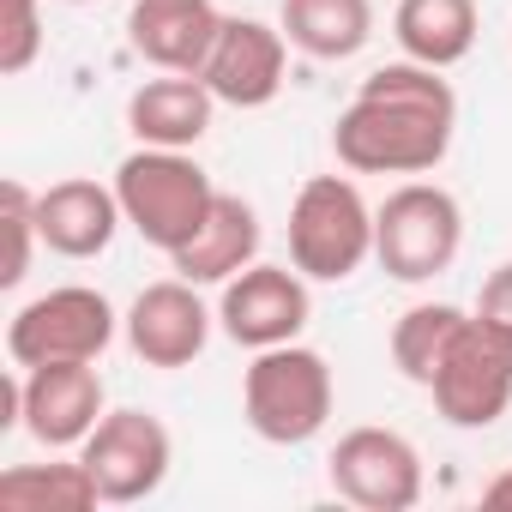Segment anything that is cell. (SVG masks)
<instances>
[{
    "instance_id": "1",
    "label": "cell",
    "mask_w": 512,
    "mask_h": 512,
    "mask_svg": "<svg viewBox=\"0 0 512 512\" xmlns=\"http://www.w3.org/2000/svg\"><path fill=\"white\" fill-rule=\"evenodd\" d=\"M458 133V91L440 67L392 61L362 79L356 103L332 127V151L356 175H428L452 151Z\"/></svg>"
},
{
    "instance_id": "2",
    "label": "cell",
    "mask_w": 512,
    "mask_h": 512,
    "mask_svg": "<svg viewBox=\"0 0 512 512\" xmlns=\"http://www.w3.org/2000/svg\"><path fill=\"white\" fill-rule=\"evenodd\" d=\"M332 404H338L332 362L308 344L253 350L241 374V416L266 446H308L314 434H326Z\"/></svg>"
},
{
    "instance_id": "3",
    "label": "cell",
    "mask_w": 512,
    "mask_h": 512,
    "mask_svg": "<svg viewBox=\"0 0 512 512\" xmlns=\"http://www.w3.org/2000/svg\"><path fill=\"white\" fill-rule=\"evenodd\" d=\"M115 199H121L127 229H139L145 247L181 253V247L199 235V223L211 217L217 187H211V175L199 169L193 151L139 145V151L121 157V169H115Z\"/></svg>"
},
{
    "instance_id": "4",
    "label": "cell",
    "mask_w": 512,
    "mask_h": 512,
    "mask_svg": "<svg viewBox=\"0 0 512 512\" xmlns=\"http://www.w3.org/2000/svg\"><path fill=\"white\" fill-rule=\"evenodd\" d=\"M374 260V205L350 175H308L290 205V266L314 284H344Z\"/></svg>"
},
{
    "instance_id": "5",
    "label": "cell",
    "mask_w": 512,
    "mask_h": 512,
    "mask_svg": "<svg viewBox=\"0 0 512 512\" xmlns=\"http://www.w3.org/2000/svg\"><path fill=\"white\" fill-rule=\"evenodd\" d=\"M464 247V211L440 181H404L374 205V260L398 284H428L452 272Z\"/></svg>"
},
{
    "instance_id": "6",
    "label": "cell",
    "mask_w": 512,
    "mask_h": 512,
    "mask_svg": "<svg viewBox=\"0 0 512 512\" xmlns=\"http://www.w3.org/2000/svg\"><path fill=\"white\" fill-rule=\"evenodd\" d=\"M121 332V314L109 308L103 290L91 284H61L37 302H25L7 326V356L13 368H43V362H97Z\"/></svg>"
},
{
    "instance_id": "7",
    "label": "cell",
    "mask_w": 512,
    "mask_h": 512,
    "mask_svg": "<svg viewBox=\"0 0 512 512\" xmlns=\"http://www.w3.org/2000/svg\"><path fill=\"white\" fill-rule=\"evenodd\" d=\"M428 392L452 428H494L512 410V332L470 314V326L458 332V344Z\"/></svg>"
},
{
    "instance_id": "8",
    "label": "cell",
    "mask_w": 512,
    "mask_h": 512,
    "mask_svg": "<svg viewBox=\"0 0 512 512\" xmlns=\"http://www.w3.org/2000/svg\"><path fill=\"white\" fill-rule=\"evenodd\" d=\"M79 458L91 464L103 506H133V500H151L163 488V476L175 464V440L151 410H109L85 434Z\"/></svg>"
},
{
    "instance_id": "9",
    "label": "cell",
    "mask_w": 512,
    "mask_h": 512,
    "mask_svg": "<svg viewBox=\"0 0 512 512\" xmlns=\"http://www.w3.org/2000/svg\"><path fill=\"white\" fill-rule=\"evenodd\" d=\"M308 314H314V296H308V278L296 266H260V260H253L217 296V326L241 350L296 344L302 326H308Z\"/></svg>"
},
{
    "instance_id": "10",
    "label": "cell",
    "mask_w": 512,
    "mask_h": 512,
    "mask_svg": "<svg viewBox=\"0 0 512 512\" xmlns=\"http://www.w3.org/2000/svg\"><path fill=\"white\" fill-rule=\"evenodd\" d=\"M326 476L362 512H410L422 500V452L398 428H350L332 446Z\"/></svg>"
},
{
    "instance_id": "11",
    "label": "cell",
    "mask_w": 512,
    "mask_h": 512,
    "mask_svg": "<svg viewBox=\"0 0 512 512\" xmlns=\"http://www.w3.org/2000/svg\"><path fill=\"white\" fill-rule=\"evenodd\" d=\"M211 308L199 302V284L187 278H163V284H145L121 320L127 332V350L145 362V368H187L205 356L211 344Z\"/></svg>"
},
{
    "instance_id": "12",
    "label": "cell",
    "mask_w": 512,
    "mask_h": 512,
    "mask_svg": "<svg viewBox=\"0 0 512 512\" xmlns=\"http://www.w3.org/2000/svg\"><path fill=\"white\" fill-rule=\"evenodd\" d=\"M284 67H290V37L284 25H266V19H223L217 43H211V61H205V85L217 103L229 109H266L278 91H284Z\"/></svg>"
},
{
    "instance_id": "13",
    "label": "cell",
    "mask_w": 512,
    "mask_h": 512,
    "mask_svg": "<svg viewBox=\"0 0 512 512\" xmlns=\"http://www.w3.org/2000/svg\"><path fill=\"white\" fill-rule=\"evenodd\" d=\"M103 374L91 362H43L25 368V434L49 452L85 446V434L103 422Z\"/></svg>"
},
{
    "instance_id": "14",
    "label": "cell",
    "mask_w": 512,
    "mask_h": 512,
    "mask_svg": "<svg viewBox=\"0 0 512 512\" xmlns=\"http://www.w3.org/2000/svg\"><path fill=\"white\" fill-rule=\"evenodd\" d=\"M217 31L223 13L211 0H133L127 13V43L157 73H205Z\"/></svg>"
},
{
    "instance_id": "15",
    "label": "cell",
    "mask_w": 512,
    "mask_h": 512,
    "mask_svg": "<svg viewBox=\"0 0 512 512\" xmlns=\"http://www.w3.org/2000/svg\"><path fill=\"white\" fill-rule=\"evenodd\" d=\"M121 199H115V181H91V175H67L55 187L37 193V229H43V247L61 253V260H97L109 253L115 229H121Z\"/></svg>"
},
{
    "instance_id": "16",
    "label": "cell",
    "mask_w": 512,
    "mask_h": 512,
    "mask_svg": "<svg viewBox=\"0 0 512 512\" xmlns=\"http://www.w3.org/2000/svg\"><path fill=\"white\" fill-rule=\"evenodd\" d=\"M211 109H217V97L199 73H163V79H145L127 97V127H133L139 145L193 151L211 133Z\"/></svg>"
},
{
    "instance_id": "17",
    "label": "cell",
    "mask_w": 512,
    "mask_h": 512,
    "mask_svg": "<svg viewBox=\"0 0 512 512\" xmlns=\"http://www.w3.org/2000/svg\"><path fill=\"white\" fill-rule=\"evenodd\" d=\"M253 260H260V211H253L241 193H217L199 235L181 253H169L175 278H187V284H229Z\"/></svg>"
},
{
    "instance_id": "18",
    "label": "cell",
    "mask_w": 512,
    "mask_h": 512,
    "mask_svg": "<svg viewBox=\"0 0 512 512\" xmlns=\"http://www.w3.org/2000/svg\"><path fill=\"white\" fill-rule=\"evenodd\" d=\"M476 31H482L476 0H398V13H392V37L404 61H422L440 73L476 49Z\"/></svg>"
},
{
    "instance_id": "19",
    "label": "cell",
    "mask_w": 512,
    "mask_h": 512,
    "mask_svg": "<svg viewBox=\"0 0 512 512\" xmlns=\"http://www.w3.org/2000/svg\"><path fill=\"white\" fill-rule=\"evenodd\" d=\"M278 25L314 61H350L374 37V0H284Z\"/></svg>"
},
{
    "instance_id": "20",
    "label": "cell",
    "mask_w": 512,
    "mask_h": 512,
    "mask_svg": "<svg viewBox=\"0 0 512 512\" xmlns=\"http://www.w3.org/2000/svg\"><path fill=\"white\" fill-rule=\"evenodd\" d=\"M464 326H470V314L452 308V302H416V308H404L398 326H392V362H398V374L410 386H434V374L446 368V356H452V344H458Z\"/></svg>"
},
{
    "instance_id": "21",
    "label": "cell",
    "mask_w": 512,
    "mask_h": 512,
    "mask_svg": "<svg viewBox=\"0 0 512 512\" xmlns=\"http://www.w3.org/2000/svg\"><path fill=\"white\" fill-rule=\"evenodd\" d=\"M0 506L19 512H91L103 506V488L85 458L73 464H13L0 470Z\"/></svg>"
},
{
    "instance_id": "22",
    "label": "cell",
    "mask_w": 512,
    "mask_h": 512,
    "mask_svg": "<svg viewBox=\"0 0 512 512\" xmlns=\"http://www.w3.org/2000/svg\"><path fill=\"white\" fill-rule=\"evenodd\" d=\"M0 217H7V272H0V284L13 290V284H25L31 253L43 241V229H37V193L25 181H7V187H0Z\"/></svg>"
},
{
    "instance_id": "23",
    "label": "cell",
    "mask_w": 512,
    "mask_h": 512,
    "mask_svg": "<svg viewBox=\"0 0 512 512\" xmlns=\"http://www.w3.org/2000/svg\"><path fill=\"white\" fill-rule=\"evenodd\" d=\"M43 49L37 0H0V73H25Z\"/></svg>"
},
{
    "instance_id": "24",
    "label": "cell",
    "mask_w": 512,
    "mask_h": 512,
    "mask_svg": "<svg viewBox=\"0 0 512 512\" xmlns=\"http://www.w3.org/2000/svg\"><path fill=\"white\" fill-rule=\"evenodd\" d=\"M476 314H482V320H494L500 332H512V260H506V266H494V272L482 278Z\"/></svg>"
},
{
    "instance_id": "25",
    "label": "cell",
    "mask_w": 512,
    "mask_h": 512,
    "mask_svg": "<svg viewBox=\"0 0 512 512\" xmlns=\"http://www.w3.org/2000/svg\"><path fill=\"white\" fill-rule=\"evenodd\" d=\"M482 500H488V506H512V464H506V470L482 488Z\"/></svg>"
},
{
    "instance_id": "26",
    "label": "cell",
    "mask_w": 512,
    "mask_h": 512,
    "mask_svg": "<svg viewBox=\"0 0 512 512\" xmlns=\"http://www.w3.org/2000/svg\"><path fill=\"white\" fill-rule=\"evenodd\" d=\"M73 7H91V0H73Z\"/></svg>"
}]
</instances>
